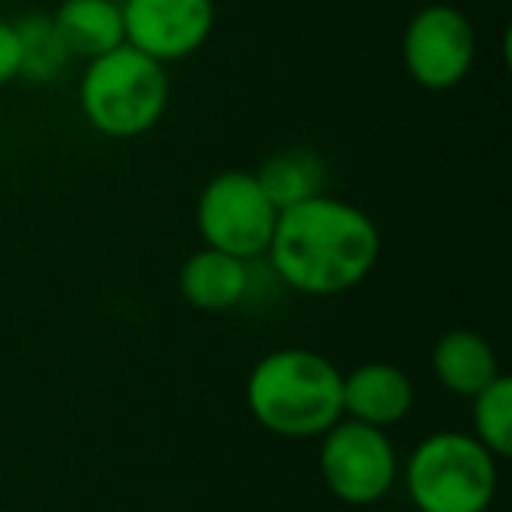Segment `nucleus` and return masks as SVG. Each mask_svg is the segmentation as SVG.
Wrapping results in <instances>:
<instances>
[{
  "instance_id": "423d86ee",
  "label": "nucleus",
  "mask_w": 512,
  "mask_h": 512,
  "mask_svg": "<svg viewBox=\"0 0 512 512\" xmlns=\"http://www.w3.org/2000/svg\"><path fill=\"white\" fill-rule=\"evenodd\" d=\"M320 477L344 505H376L397 488L400 456L386 428L341 418L320 435Z\"/></svg>"
},
{
  "instance_id": "4468645a",
  "label": "nucleus",
  "mask_w": 512,
  "mask_h": 512,
  "mask_svg": "<svg viewBox=\"0 0 512 512\" xmlns=\"http://www.w3.org/2000/svg\"><path fill=\"white\" fill-rule=\"evenodd\" d=\"M256 179L271 197V204L278 211H285V207H295L302 200L323 193L327 172H323V162L313 151H281V155H271L256 169Z\"/></svg>"
},
{
  "instance_id": "0eeeda50",
  "label": "nucleus",
  "mask_w": 512,
  "mask_h": 512,
  "mask_svg": "<svg viewBox=\"0 0 512 512\" xmlns=\"http://www.w3.org/2000/svg\"><path fill=\"white\" fill-rule=\"evenodd\" d=\"M477 57L474 25L453 4H425L400 36L407 78L425 92H453L463 85Z\"/></svg>"
},
{
  "instance_id": "1a4fd4ad",
  "label": "nucleus",
  "mask_w": 512,
  "mask_h": 512,
  "mask_svg": "<svg viewBox=\"0 0 512 512\" xmlns=\"http://www.w3.org/2000/svg\"><path fill=\"white\" fill-rule=\"evenodd\" d=\"M341 404L344 418L390 432L393 425H400L411 414L414 383L393 362H362L344 376Z\"/></svg>"
},
{
  "instance_id": "6e6552de",
  "label": "nucleus",
  "mask_w": 512,
  "mask_h": 512,
  "mask_svg": "<svg viewBox=\"0 0 512 512\" xmlns=\"http://www.w3.org/2000/svg\"><path fill=\"white\" fill-rule=\"evenodd\" d=\"M123 43L158 64L193 57L214 32V0H120Z\"/></svg>"
},
{
  "instance_id": "ddd939ff",
  "label": "nucleus",
  "mask_w": 512,
  "mask_h": 512,
  "mask_svg": "<svg viewBox=\"0 0 512 512\" xmlns=\"http://www.w3.org/2000/svg\"><path fill=\"white\" fill-rule=\"evenodd\" d=\"M18 36V78L32 85H53L71 64L64 39L50 15H25L15 22Z\"/></svg>"
},
{
  "instance_id": "39448f33",
  "label": "nucleus",
  "mask_w": 512,
  "mask_h": 512,
  "mask_svg": "<svg viewBox=\"0 0 512 512\" xmlns=\"http://www.w3.org/2000/svg\"><path fill=\"white\" fill-rule=\"evenodd\" d=\"M274 225L278 207L264 193L256 172L225 169L207 179L197 197V232L204 246L239 256L246 264L267 256Z\"/></svg>"
},
{
  "instance_id": "dca6fc26",
  "label": "nucleus",
  "mask_w": 512,
  "mask_h": 512,
  "mask_svg": "<svg viewBox=\"0 0 512 512\" xmlns=\"http://www.w3.org/2000/svg\"><path fill=\"white\" fill-rule=\"evenodd\" d=\"M18 81V36L15 22L0 18V88Z\"/></svg>"
},
{
  "instance_id": "9b49d317",
  "label": "nucleus",
  "mask_w": 512,
  "mask_h": 512,
  "mask_svg": "<svg viewBox=\"0 0 512 512\" xmlns=\"http://www.w3.org/2000/svg\"><path fill=\"white\" fill-rule=\"evenodd\" d=\"M432 376L439 386L453 397H474L481 393L491 379L502 376L498 369V355L491 341L477 330L456 327L435 341L432 348Z\"/></svg>"
},
{
  "instance_id": "2eb2a0df",
  "label": "nucleus",
  "mask_w": 512,
  "mask_h": 512,
  "mask_svg": "<svg viewBox=\"0 0 512 512\" xmlns=\"http://www.w3.org/2000/svg\"><path fill=\"white\" fill-rule=\"evenodd\" d=\"M470 421L474 439L488 449L495 460L512 453V383L505 376L491 379L481 393L470 397Z\"/></svg>"
},
{
  "instance_id": "f03ea898",
  "label": "nucleus",
  "mask_w": 512,
  "mask_h": 512,
  "mask_svg": "<svg viewBox=\"0 0 512 512\" xmlns=\"http://www.w3.org/2000/svg\"><path fill=\"white\" fill-rule=\"evenodd\" d=\"M344 372L309 348H278L246 376V407L278 439H320L344 418Z\"/></svg>"
},
{
  "instance_id": "20e7f679",
  "label": "nucleus",
  "mask_w": 512,
  "mask_h": 512,
  "mask_svg": "<svg viewBox=\"0 0 512 512\" xmlns=\"http://www.w3.org/2000/svg\"><path fill=\"white\" fill-rule=\"evenodd\" d=\"M404 488L418 512H488L498 460L470 432H432L407 456Z\"/></svg>"
},
{
  "instance_id": "7ed1b4c3",
  "label": "nucleus",
  "mask_w": 512,
  "mask_h": 512,
  "mask_svg": "<svg viewBox=\"0 0 512 512\" xmlns=\"http://www.w3.org/2000/svg\"><path fill=\"white\" fill-rule=\"evenodd\" d=\"M169 95V67L127 43L85 60L78 81V106L85 123L113 141H134L155 130L169 109Z\"/></svg>"
},
{
  "instance_id": "9d476101",
  "label": "nucleus",
  "mask_w": 512,
  "mask_h": 512,
  "mask_svg": "<svg viewBox=\"0 0 512 512\" xmlns=\"http://www.w3.org/2000/svg\"><path fill=\"white\" fill-rule=\"evenodd\" d=\"M179 295L197 313H232L253 295V264L200 246L179 267Z\"/></svg>"
},
{
  "instance_id": "f257e3e1",
  "label": "nucleus",
  "mask_w": 512,
  "mask_h": 512,
  "mask_svg": "<svg viewBox=\"0 0 512 512\" xmlns=\"http://www.w3.org/2000/svg\"><path fill=\"white\" fill-rule=\"evenodd\" d=\"M379 225L358 204L330 193L278 211L267 264L285 288L334 299L358 288L379 264Z\"/></svg>"
},
{
  "instance_id": "f8f14e48",
  "label": "nucleus",
  "mask_w": 512,
  "mask_h": 512,
  "mask_svg": "<svg viewBox=\"0 0 512 512\" xmlns=\"http://www.w3.org/2000/svg\"><path fill=\"white\" fill-rule=\"evenodd\" d=\"M50 18L71 60H95L123 43L120 0H60Z\"/></svg>"
}]
</instances>
